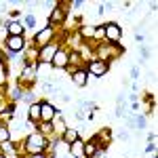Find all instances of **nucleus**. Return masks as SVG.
<instances>
[{"instance_id": "f257e3e1", "label": "nucleus", "mask_w": 158, "mask_h": 158, "mask_svg": "<svg viewBox=\"0 0 158 158\" xmlns=\"http://www.w3.org/2000/svg\"><path fill=\"white\" fill-rule=\"evenodd\" d=\"M44 148H47V139H44L42 133H32L30 135V139H27V150H30L32 154H40Z\"/></svg>"}, {"instance_id": "f03ea898", "label": "nucleus", "mask_w": 158, "mask_h": 158, "mask_svg": "<svg viewBox=\"0 0 158 158\" xmlns=\"http://www.w3.org/2000/svg\"><path fill=\"white\" fill-rule=\"evenodd\" d=\"M57 51H59V47H57V44H44V47L40 49V53H38V59H40V63H51Z\"/></svg>"}, {"instance_id": "7ed1b4c3", "label": "nucleus", "mask_w": 158, "mask_h": 158, "mask_svg": "<svg viewBox=\"0 0 158 158\" xmlns=\"http://www.w3.org/2000/svg\"><path fill=\"white\" fill-rule=\"evenodd\" d=\"M55 116H57V108L51 106L49 101H42V103H40V118L44 122H51Z\"/></svg>"}, {"instance_id": "20e7f679", "label": "nucleus", "mask_w": 158, "mask_h": 158, "mask_svg": "<svg viewBox=\"0 0 158 158\" xmlns=\"http://www.w3.org/2000/svg\"><path fill=\"white\" fill-rule=\"evenodd\" d=\"M103 36L108 38L110 42H116V40H120L122 30H120V27H118L116 23H108L106 27H103Z\"/></svg>"}, {"instance_id": "39448f33", "label": "nucleus", "mask_w": 158, "mask_h": 158, "mask_svg": "<svg viewBox=\"0 0 158 158\" xmlns=\"http://www.w3.org/2000/svg\"><path fill=\"white\" fill-rule=\"evenodd\" d=\"M6 44H9V49H11V51H21L25 47V42H23V38H21V36H9Z\"/></svg>"}, {"instance_id": "423d86ee", "label": "nucleus", "mask_w": 158, "mask_h": 158, "mask_svg": "<svg viewBox=\"0 0 158 158\" xmlns=\"http://www.w3.org/2000/svg\"><path fill=\"white\" fill-rule=\"evenodd\" d=\"M89 72L95 74V76H103V74L108 72V65H106L103 61H93V63H91V68H89Z\"/></svg>"}, {"instance_id": "0eeeda50", "label": "nucleus", "mask_w": 158, "mask_h": 158, "mask_svg": "<svg viewBox=\"0 0 158 158\" xmlns=\"http://www.w3.org/2000/svg\"><path fill=\"white\" fill-rule=\"evenodd\" d=\"M68 55H65V53H63V51H57V53H55V57H53V61H51V63H53V65H55V68H65V65H68Z\"/></svg>"}, {"instance_id": "6e6552de", "label": "nucleus", "mask_w": 158, "mask_h": 158, "mask_svg": "<svg viewBox=\"0 0 158 158\" xmlns=\"http://www.w3.org/2000/svg\"><path fill=\"white\" fill-rule=\"evenodd\" d=\"M72 80H74V85L85 86V85H86V80H89V74H86L85 70H76V72L72 74Z\"/></svg>"}, {"instance_id": "1a4fd4ad", "label": "nucleus", "mask_w": 158, "mask_h": 158, "mask_svg": "<svg viewBox=\"0 0 158 158\" xmlns=\"http://www.w3.org/2000/svg\"><path fill=\"white\" fill-rule=\"evenodd\" d=\"M6 27H9V34L11 36H23V25L17 23V21H6Z\"/></svg>"}, {"instance_id": "9d476101", "label": "nucleus", "mask_w": 158, "mask_h": 158, "mask_svg": "<svg viewBox=\"0 0 158 158\" xmlns=\"http://www.w3.org/2000/svg\"><path fill=\"white\" fill-rule=\"evenodd\" d=\"M51 34H53V30H51V25H49V27H44L42 32H38V34H36V42L44 47V44H47V40L51 38Z\"/></svg>"}, {"instance_id": "9b49d317", "label": "nucleus", "mask_w": 158, "mask_h": 158, "mask_svg": "<svg viewBox=\"0 0 158 158\" xmlns=\"http://www.w3.org/2000/svg\"><path fill=\"white\" fill-rule=\"evenodd\" d=\"M70 152H72L74 156H85V143L78 139V141H74V143H70Z\"/></svg>"}, {"instance_id": "f8f14e48", "label": "nucleus", "mask_w": 158, "mask_h": 158, "mask_svg": "<svg viewBox=\"0 0 158 158\" xmlns=\"http://www.w3.org/2000/svg\"><path fill=\"white\" fill-rule=\"evenodd\" d=\"M63 139H65L68 143H74V141H78V131H74V129H65V133H63Z\"/></svg>"}, {"instance_id": "ddd939ff", "label": "nucleus", "mask_w": 158, "mask_h": 158, "mask_svg": "<svg viewBox=\"0 0 158 158\" xmlns=\"http://www.w3.org/2000/svg\"><path fill=\"white\" fill-rule=\"evenodd\" d=\"M63 19H65V15H63L61 9H55V11L51 13V23H61Z\"/></svg>"}, {"instance_id": "4468645a", "label": "nucleus", "mask_w": 158, "mask_h": 158, "mask_svg": "<svg viewBox=\"0 0 158 158\" xmlns=\"http://www.w3.org/2000/svg\"><path fill=\"white\" fill-rule=\"evenodd\" d=\"M97 154V148H95V143H85V156H95Z\"/></svg>"}, {"instance_id": "2eb2a0df", "label": "nucleus", "mask_w": 158, "mask_h": 158, "mask_svg": "<svg viewBox=\"0 0 158 158\" xmlns=\"http://www.w3.org/2000/svg\"><path fill=\"white\" fill-rule=\"evenodd\" d=\"M9 137H11V133H9V129L0 124V143H6V141H9Z\"/></svg>"}, {"instance_id": "dca6fc26", "label": "nucleus", "mask_w": 158, "mask_h": 158, "mask_svg": "<svg viewBox=\"0 0 158 158\" xmlns=\"http://www.w3.org/2000/svg\"><path fill=\"white\" fill-rule=\"evenodd\" d=\"M30 118H40V103L38 106H30Z\"/></svg>"}, {"instance_id": "f3484780", "label": "nucleus", "mask_w": 158, "mask_h": 158, "mask_svg": "<svg viewBox=\"0 0 158 158\" xmlns=\"http://www.w3.org/2000/svg\"><path fill=\"white\" fill-rule=\"evenodd\" d=\"M95 32H97V30H95L93 25H86V27H82V34H85V36H95Z\"/></svg>"}, {"instance_id": "a211bd4d", "label": "nucleus", "mask_w": 158, "mask_h": 158, "mask_svg": "<svg viewBox=\"0 0 158 158\" xmlns=\"http://www.w3.org/2000/svg\"><path fill=\"white\" fill-rule=\"evenodd\" d=\"M137 124H135V127H137V129H146V118H143V116H137Z\"/></svg>"}, {"instance_id": "6ab92c4d", "label": "nucleus", "mask_w": 158, "mask_h": 158, "mask_svg": "<svg viewBox=\"0 0 158 158\" xmlns=\"http://www.w3.org/2000/svg\"><path fill=\"white\" fill-rule=\"evenodd\" d=\"M137 76H139V68L135 65V68H131V78H133V80H137Z\"/></svg>"}, {"instance_id": "aec40b11", "label": "nucleus", "mask_w": 158, "mask_h": 158, "mask_svg": "<svg viewBox=\"0 0 158 158\" xmlns=\"http://www.w3.org/2000/svg\"><path fill=\"white\" fill-rule=\"evenodd\" d=\"M25 23L30 25V27H34V23H36V19H34L32 15H27V17H25Z\"/></svg>"}, {"instance_id": "412c9836", "label": "nucleus", "mask_w": 158, "mask_h": 158, "mask_svg": "<svg viewBox=\"0 0 158 158\" xmlns=\"http://www.w3.org/2000/svg\"><path fill=\"white\" fill-rule=\"evenodd\" d=\"M148 57H150V51L146 47H141V59H148Z\"/></svg>"}, {"instance_id": "4be33fe9", "label": "nucleus", "mask_w": 158, "mask_h": 158, "mask_svg": "<svg viewBox=\"0 0 158 158\" xmlns=\"http://www.w3.org/2000/svg\"><path fill=\"white\" fill-rule=\"evenodd\" d=\"M156 150V143H148V148H146V152L150 154V152H154Z\"/></svg>"}, {"instance_id": "5701e85b", "label": "nucleus", "mask_w": 158, "mask_h": 158, "mask_svg": "<svg viewBox=\"0 0 158 158\" xmlns=\"http://www.w3.org/2000/svg\"><path fill=\"white\" fill-rule=\"evenodd\" d=\"M13 97H15V99H21V97H23V93H19V91H15V93H13Z\"/></svg>"}, {"instance_id": "b1692460", "label": "nucleus", "mask_w": 158, "mask_h": 158, "mask_svg": "<svg viewBox=\"0 0 158 158\" xmlns=\"http://www.w3.org/2000/svg\"><path fill=\"white\" fill-rule=\"evenodd\" d=\"M32 158H44V156H42V154H34Z\"/></svg>"}]
</instances>
